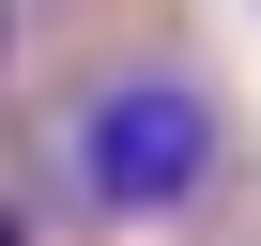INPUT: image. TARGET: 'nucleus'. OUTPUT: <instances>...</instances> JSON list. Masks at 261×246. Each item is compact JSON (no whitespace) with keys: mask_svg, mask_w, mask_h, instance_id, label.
Here are the masks:
<instances>
[{"mask_svg":"<svg viewBox=\"0 0 261 246\" xmlns=\"http://www.w3.org/2000/svg\"><path fill=\"white\" fill-rule=\"evenodd\" d=\"M62 154H77V200H92V215L154 231V215H185V200L215 185V92H200V77H108Z\"/></svg>","mask_w":261,"mask_h":246,"instance_id":"nucleus-1","label":"nucleus"},{"mask_svg":"<svg viewBox=\"0 0 261 246\" xmlns=\"http://www.w3.org/2000/svg\"><path fill=\"white\" fill-rule=\"evenodd\" d=\"M0 246H31V215H16V200H0Z\"/></svg>","mask_w":261,"mask_h":246,"instance_id":"nucleus-2","label":"nucleus"}]
</instances>
